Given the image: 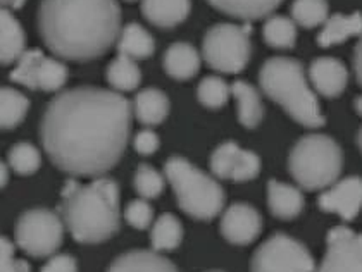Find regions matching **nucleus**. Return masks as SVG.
Listing matches in <instances>:
<instances>
[{
	"label": "nucleus",
	"mask_w": 362,
	"mask_h": 272,
	"mask_svg": "<svg viewBox=\"0 0 362 272\" xmlns=\"http://www.w3.org/2000/svg\"><path fill=\"white\" fill-rule=\"evenodd\" d=\"M133 147L140 155H152L159 148V136L152 129H141L133 138Z\"/></svg>",
	"instance_id": "nucleus-36"
},
{
	"label": "nucleus",
	"mask_w": 362,
	"mask_h": 272,
	"mask_svg": "<svg viewBox=\"0 0 362 272\" xmlns=\"http://www.w3.org/2000/svg\"><path fill=\"white\" fill-rule=\"evenodd\" d=\"M264 40L274 49H292L297 40V23L285 16H273L264 25Z\"/></svg>",
	"instance_id": "nucleus-29"
},
{
	"label": "nucleus",
	"mask_w": 362,
	"mask_h": 272,
	"mask_svg": "<svg viewBox=\"0 0 362 272\" xmlns=\"http://www.w3.org/2000/svg\"><path fill=\"white\" fill-rule=\"evenodd\" d=\"M129 128L128 98L111 90L80 86L49 102L40 140L61 171L71 176H102L123 157Z\"/></svg>",
	"instance_id": "nucleus-1"
},
{
	"label": "nucleus",
	"mask_w": 362,
	"mask_h": 272,
	"mask_svg": "<svg viewBox=\"0 0 362 272\" xmlns=\"http://www.w3.org/2000/svg\"><path fill=\"white\" fill-rule=\"evenodd\" d=\"M6 167H7V164H2V187H6V183H7V175H6Z\"/></svg>",
	"instance_id": "nucleus-40"
},
{
	"label": "nucleus",
	"mask_w": 362,
	"mask_h": 272,
	"mask_svg": "<svg viewBox=\"0 0 362 272\" xmlns=\"http://www.w3.org/2000/svg\"><path fill=\"white\" fill-rule=\"evenodd\" d=\"M231 95L237 100L238 121L245 128H255L264 117L261 95L257 90L247 81H235L231 85Z\"/></svg>",
	"instance_id": "nucleus-23"
},
{
	"label": "nucleus",
	"mask_w": 362,
	"mask_h": 272,
	"mask_svg": "<svg viewBox=\"0 0 362 272\" xmlns=\"http://www.w3.org/2000/svg\"><path fill=\"white\" fill-rule=\"evenodd\" d=\"M164 69L175 80H190L199 73L200 55L190 43H173L164 54Z\"/></svg>",
	"instance_id": "nucleus-19"
},
{
	"label": "nucleus",
	"mask_w": 362,
	"mask_h": 272,
	"mask_svg": "<svg viewBox=\"0 0 362 272\" xmlns=\"http://www.w3.org/2000/svg\"><path fill=\"white\" fill-rule=\"evenodd\" d=\"M281 2L283 0H209L212 7L243 21L266 18L276 11Z\"/></svg>",
	"instance_id": "nucleus-24"
},
{
	"label": "nucleus",
	"mask_w": 362,
	"mask_h": 272,
	"mask_svg": "<svg viewBox=\"0 0 362 272\" xmlns=\"http://www.w3.org/2000/svg\"><path fill=\"white\" fill-rule=\"evenodd\" d=\"M320 208L338 214L344 220H352L362 211V177L349 176L337 181L321 193Z\"/></svg>",
	"instance_id": "nucleus-13"
},
{
	"label": "nucleus",
	"mask_w": 362,
	"mask_h": 272,
	"mask_svg": "<svg viewBox=\"0 0 362 272\" xmlns=\"http://www.w3.org/2000/svg\"><path fill=\"white\" fill-rule=\"evenodd\" d=\"M2 257H0V272H30L28 262L14 259V247L7 238H2Z\"/></svg>",
	"instance_id": "nucleus-35"
},
{
	"label": "nucleus",
	"mask_w": 362,
	"mask_h": 272,
	"mask_svg": "<svg viewBox=\"0 0 362 272\" xmlns=\"http://www.w3.org/2000/svg\"><path fill=\"white\" fill-rule=\"evenodd\" d=\"M309 80L320 95L334 98L347 86L349 71L338 59L320 57L310 64Z\"/></svg>",
	"instance_id": "nucleus-15"
},
{
	"label": "nucleus",
	"mask_w": 362,
	"mask_h": 272,
	"mask_svg": "<svg viewBox=\"0 0 362 272\" xmlns=\"http://www.w3.org/2000/svg\"><path fill=\"white\" fill-rule=\"evenodd\" d=\"M124 219L135 230H147L152 224L153 211L145 200H133L124 211Z\"/></svg>",
	"instance_id": "nucleus-34"
},
{
	"label": "nucleus",
	"mask_w": 362,
	"mask_h": 272,
	"mask_svg": "<svg viewBox=\"0 0 362 272\" xmlns=\"http://www.w3.org/2000/svg\"><path fill=\"white\" fill-rule=\"evenodd\" d=\"M344 167L340 145L326 135H307L295 143L288 157L290 175L304 190L316 191L337 183Z\"/></svg>",
	"instance_id": "nucleus-6"
},
{
	"label": "nucleus",
	"mask_w": 362,
	"mask_h": 272,
	"mask_svg": "<svg viewBox=\"0 0 362 272\" xmlns=\"http://www.w3.org/2000/svg\"><path fill=\"white\" fill-rule=\"evenodd\" d=\"M357 143H359V148H361V152H362V128H361V131H359V136H357Z\"/></svg>",
	"instance_id": "nucleus-42"
},
{
	"label": "nucleus",
	"mask_w": 362,
	"mask_h": 272,
	"mask_svg": "<svg viewBox=\"0 0 362 272\" xmlns=\"http://www.w3.org/2000/svg\"><path fill=\"white\" fill-rule=\"evenodd\" d=\"M42 164L40 152L31 143H16L9 150V165L18 175L30 176L38 171Z\"/></svg>",
	"instance_id": "nucleus-32"
},
{
	"label": "nucleus",
	"mask_w": 362,
	"mask_h": 272,
	"mask_svg": "<svg viewBox=\"0 0 362 272\" xmlns=\"http://www.w3.org/2000/svg\"><path fill=\"white\" fill-rule=\"evenodd\" d=\"M231 95V86L223 78L218 76H207L200 81L199 88H197V97L202 105L207 109H219L223 107Z\"/></svg>",
	"instance_id": "nucleus-31"
},
{
	"label": "nucleus",
	"mask_w": 362,
	"mask_h": 272,
	"mask_svg": "<svg viewBox=\"0 0 362 272\" xmlns=\"http://www.w3.org/2000/svg\"><path fill=\"white\" fill-rule=\"evenodd\" d=\"M190 0H141V13L145 19L163 30L183 23L190 14Z\"/></svg>",
	"instance_id": "nucleus-16"
},
{
	"label": "nucleus",
	"mask_w": 362,
	"mask_h": 272,
	"mask_svg": "<svg viewBox=\"0 0 362 272\" xmlns=\"http://www.w3.org/2000/svg\"><path fill=\"white\" fill-rule=\"evenodd\" d=\"M183 240V226L173 214H163L153 223L151 243L156 252H171L180 247Z\"/></svg>",
	"instance_id": "nucleus-27"
},
{
	"label": "nucleus",
	"mask_w": 362,
	"mask_h": 272,
	"mask_svg": "<svg viewBox=\"0 0 362 272\" xmlns=\"http://www.w3.org/2000/svg\"><path fill=\"white\" fill-rule=\"evenodd\" d=\"M202 54L212 69L226 74L240 73L249 64L252 54L249 25L221 23L212 26L204 37Z\"/></svg>",
	"instance_id": "nucleus-7"
},
{
	"label": "nucleus",
	"mask_w": 362,
	"mask_h": 272,
	"mask_svg": "<svg viewBox=\"0 0 362 272\" xmlns=\"http://www.w3.org/2000/svg\"><path fill=\"white\" fill-rule=\"evenodd\" d=\"M30 102L23 93L4 86L0 92V123L4 129H13L25 119Z\"/></svg>",
	"instance_id": "nucleus-28"
},
{
	"label": "nucleus",
	"mask_w": 362,
	"mask_h": 272,
	"mask_svg": "<svg viewBox=\"0 0 362 272\" xmlns=\"http://www.w3.org/2000/svg\"><path fill=\"white\" fill-rule=\"evenodd\" d=\"M105 78H107L109 85L116 92H132V90H135L140 85L141 73L139 66H136L135 59L119 54L107 66Z\"/></svg>",
	"instance_id": "nucleus-26"
},
{
	"label": "nucleus",
	"mask_w": 362,
	"mask_h": 272,
	"mask_svg": "<svg viewBox=\"0 0 362 272\" xmlns=\"http://www.w3.org/2000/svg\"><path fill=\"white\" fill-rule=\"evenodd\" d=\"M259 85L273 102L305 128L325 124L320 102L307 81L304 66L290 57H273L264 62L259 73Z\"/></svg>",
	"instance_id": "nucleus-4"
},
{
	"label": "nucleus",
	"mask_w": 362,
	"mask_h": 272,
	"mask_svg": "<svg viewBox=\"0 0 362 272\" xmlns=\"http://www.w3.org/2000/svg\"><path fill=\"white\" fill-rule=\"evenodd\" d=\"M135 190L144 200L157 199L164 191V177L148 164H140L133 177Z\"/></svg>",
	"instance_id": "nucleus-33"
},
{
	"label": "nucleus",
	"mask_w": 362,
	"mask_h": 272,
	"mask_svg": "<svg viewBox=\"0 0 362 272\" xmlns=\"http://www.w3.org/2000/svg\"><path fill=\"white\" fill-rule=\"evenodd\" d=\"M354 71H356L357 81L362 86V37L356 45V52H354Z\"/></svg>",
	"instance_id": "nucleus-38"
},
{
	"label": "nucleus",
	"mask_w": 362,
	"mask_h": 272,
	"mask_svg": "<svg viewBox=\"0 0 362 272\" xmlns=\"http://www.w3.org/2000/svg\"><path fill=\"white\" fill-rule=\"evenodd\" d=\"M292 19L304 28H316L328 21L326 0H293Z\"/></svg>",
	"instance_id": "nucleus-30"
},
{
	"label": "nucleus",
	"mask_w": 362,
	"mask_h": 272,
	"mask_svg": "<svg viewBox=\"0 0 362 272\" xmlns=\"http://www.w3.org/2000/svg\"><path fill=\"white\" fill-rule=\"evenodd\" d=\"M61 215L78 243L105 242L119 230V187L111 177L88 184L69 179L62 188Z\"/></svg>",
	"instance_id": "nucleus-3"
},
{
	"label": "nucleus",
	"mask_w": 362,
	"mask_h": 272,
	"mask_svg": "<svg viewBox=\"0 0 362 272\" xmlns=\"http://www.w3.org/2000/svg\"><path fill=\"white\" fill-rule=\"evenodd\" d=\"M211 171L219 179L245 183L261 172V159L250 150L240 148L233 141H226L212 152Z\"/></svg>",
	"instance_id": "nucleus-12"
},
{
	"label": "nucleus",
	"mask_w": 362,
	"mask_h": 272,
	"mask_svg": "<svg viewBox=\"0 0 362 272\" xmlns=\"http://www.w3.org/2000/svg\"><path fill=\"white\" fill-rule=\"evenodd\" d=\"M64 238L62 219L49 208H31L16 223V243L30 257H50Z\"/></svg>",
	"instance_id": "nucleus-8"
},
{
	"label": "nucleus",
	"mask_w": 362,
	"mask_h": 272,
	"mask_svg": "<svg viewBox=\"0 0 362 272\" xmlns=\"http://www.w3.org/2000/svg\"><path fill=\"white\" fill-rule=\"evenodd\" d=\"M304 195L292 184L271 179L267 183V205L274 218L290 220L297 218L304 208Z\"/></svg>",
	"instance_id": "nucleus-17"
},
{
	"label": "nucleus",
	"mask_w": 362,
	"mask_h": 272,
	"mask_svg": "<svg viewBox=\"0 0 362 272\" xmlns=\"http://www.w3.org/2000/svg\"><path fill=\"white\" fill-rule=\"evenodd\" d=\"M26 0H2L4 6L11 7V9H19V7L25 6Z\"/></svg>",
	"instance_id": "nucleus-39"
},
{
	"label": "nucleus",
	"mask_w": 362,
	"mask_h": 272,
	"mask_svg": "<svg viewBox=\"0 0 362 272\" xmlns=\"http://www.w3.org/2000/svg\"><path fill=\"white\" fill-rule=\"evenodd\" d=\"M117 50L135 61L148 59L156 50V42L144 26H140L139 23H129L121 30L119 38H117Z\"/></svg>",
	"instance_id": "nucleus-25"
},
{
	"label": "nucleus",
	"mask_w": 362,
	"mask_h": 272,
	"mask_svg": "<svg viewBox=\"0 0 362 272\" xmlns=\"http://www.w3.org/2000/svg\"><path fill=\"white\" fill-rule=\"evenodd\" d=\"M261 214L249 203H233L226 208L221 219L224 240L233 245H249L261 235Z\"/></svg>",
	"instance_id": "nucleus-14"
},
{
	"label": "nucleus",
	"mask_w": 362,
	"mask_h": 272,
	"mask_svg": "<svg viewBox=\"0 0 362 272\" xmlns=\"http://www.w3.org/2000/svg\"><path fill=\"white\" fill-rule=\"evenodd\" d=\"M42 272H78L76 260L66 254L54 255V257H50L49 262L42 267Z\"/></svg>",
	"instance_id": "nucleus-37"
},
{
	"label": "nucleus",
	"mask_w": 362,
	"mask_h": 272,
	"mask_svg": "<svg viewBox=\"0 0 362 272\" xmlns=\"http://www.w3.org/2000/svg\"><path fill=\"white\" fill-rule=\"evenodd\" d=\"M133 112L141 124L157 126L168 117L169 98L157 88L141 90L133 102Z\"/></svg>",
	"instance_id": "nucleus-22"
},
{
	"label": "nucleus",
	"mask_w": 362,
	"mask_h": 272,
	"mask_svg": "<svg viewBox=\"0 0 362 272\" xmlns=\"http://www.w3.org/2000/svg\"><path fill=\"white\" fill-rule=\"evenodd\" d=\"M11 80L30 90L57 92L68 81V68L57 59L43 55L42 50H28L19 57Z\"/></svg>",
	"instance_id": "nucleus-10"
},
{
	"label": "nucleus",
	"mask_w": 362,
	"mask_h": 272,
	"mask_svg": "<svg viewBox=\"0 0 362 272\" xmlns=\"http://www.w3.org/2000/svg\"><path fill=\"white\" fill-rule=\"evenodd\" d=\"M107 272H178V269L156 250H132L114 260Z\"/></svg>",
	"instance_id": "nucleus-18"
},
{
	"label": "nucleus",
	"mask_w": 362,
	"mask_h": 272,
	"mask_svg": "<svg viewBox=\"0 0 362 272\" xmlns=\"http://www.w3.org/2000/svg\"><path fill=\"white\" fill-rule=\"evenodd\" d=\"M164 176L176 193L185 214L199 220H211L223 211L224 191L221 184L183 157H171L164 164Z\"/></svg>",
	"instance_id": "nucleus-5"
},
{
	"label": "nucleus",
	"mask_w": 362,
	"mask_h": 272,
	"mask_svg": "<svg viewBox=\"0 0 362 272\" xmlns=\"http://www.w3.org/2000/svg\"><path fill=\"white\" fill-rule=\"evenodd\" d=\"M209 272H221V271H209Z\"/></svg>",
	"instance_id": "nucleus-43"
},
{
	"label": "nucleus",
	"mask_w": 362,
	"mask_h": 272,
	"mask_svg": "<svg viewBox=\"0 0 362 272\" xmlns=\"http://www.w3.org/2000/svg\"><path fill=\"white\" fill-rule=\"evenodd\" d=\"M310 252L297 240L276 232L255 250L250 272H314Z\"/></svg>",
	"instance_id": "nucleus-9"
},
{
	"label": "nucleus",
	"mask_w": 362,
	"mask_h": 272,
	"mask_svg": "<svg viewBox=\"0 0 362 272\" xmlns=\"http://www.w3.org/2000/svg\"><path fill=\"white\" fill-rule=\"evenodd\" d=\"M352 37H362L361 13H352L349 16L334 14L332 18H328V21L322 26L320 37H317V43L321 47H332L347 42Z\"/></svg>",
	"instance_id": "nucleus-21"
},
{
	"label": "nucleus",
	"mask_w": 362,
	"mask_h": 272,
	"mask_svg": "<svg viewBox=\"0 0 362 272\" xmlns=\"http://www.w3.org/2000/svg\"><path fill=\"white\" fill-rule=\"evenodd\" d=\"M37 21L45 45L69 61L100 57L121 33L117 0H42Z\"/></svg>",
	"instance_id": "nucleus-2"
},
{
	"label": "nucleus",
	"mask_w": 362,
	"mask_h": 272,
	"mask_svg": "<svg viewBox=\"0 0 362 272\" xmlns=\"http://www.w3.org/2000/svg\"><path fill=\"white\" fill-rule=\"evenodd\" d=\"M25 31L13 13L2 9L0 14V59L2 64H13L25 54Z\"/></svg>",
	"instance_id": "nucleus-20"
},
{
	"label": "nucleus",
	"mask_w": 362,
	"mask_h": 272,
	"mask_svg": "<svg viewBox=\"0 0 362 272\" xmlns=\"http://www.w3.org/2000/svg\"><path fill=\"white\" fill-rule=\"evenodd\" d=\"M356 109H357V112H359L361 116H362V97H359L356 100Z\"/></svg>",
	"instance_id": "nucleus-41"
},
{
	"label": "nucleus",
	"mask_w": 362,
	"mask_h": 272,
	"mask_svg": "<svg viewBox=\"0 0 362 272\" xmlns=\"http://www.w3.org/2000/svg\"><path fill=\"white\" fill-rule=\"evenodd\" d=\"M326 245L328 250L316 272H362V235L345 226L333 227Z\"/></svg>",
	"instance_id": "nucleus-11"
}]
</instances>
